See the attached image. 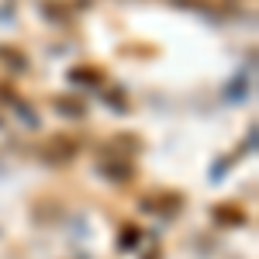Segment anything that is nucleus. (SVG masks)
<instances>
[{
	"label": "nucleus",
	"instance_id": "nucleus-1",
	"mask_svg": "<svg viewBox=\"0 0 259 259\" xmlns=\"http://www.w3.org/2000/svg\"><path fill=\"white\" fill-rule=\"evenodd\" d=\"M132 239H139V228H124V232H121V249H132V245H135Z\"/></svg>",
	"mask_w": 259,
	"mask_h": 259
}]
</instances>
